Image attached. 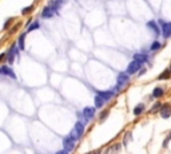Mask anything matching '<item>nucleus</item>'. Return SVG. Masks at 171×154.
I'll list each match as a JSON object with an SVG mask.
<instances>
[{"label": "nucleus", "mask_w": 171, "mask_h": 154, "mask_svg": "<svg viewBox=\"0 0 171 154\" xmlns=\"http://www.w3.org/2000/svg\"><path fill=\"white\" fill-rule=\"evenodd\" d=\"M83 131H84V125L82 122H78L76 125H75V127H74V130L70 133V138L72 139V141H78L80 138V135L83 134Z\"/></svg>", "instance_id": "obj_1"}, {"label": "nucleus", "mask_w": 171, "mask_h": 154, "mask_svg": "<svg viewBox=\"0 0 171 154\" xmlns=\"http://www.w3.org/2000/svg\"><path fill=\"white\" fill-rule=\"evenodd\" d=\"M160 24H162V32L164 38H170L171 36V23H164L160 20Z\"/></svg>", "instance_id": "obj_2"}, {"label": "nucleus", "mask_w": 171, "mask_h": 154, "mask_svg": "<svg viewBox=\"0 0 171 154\" xmlns=\"http://www.w3.org/2000/svg\"><path fill=\"white\" fill-rule=\"evenodd\" d=\"M127 82H128V75L127 74H119L118 75V79H116V86H118V88L123 87Z\"/></svg>", "instance_id": "obj_3"}, {"label": "nucleus", "mask_w": 171, "mask_h": 154, "mask_svg": "<svg viewBox=\"0 0 171 154\" xmlns=\"http://www.w3.org/2000/svg\"><path fill=\"white\" fill-rule=\"evenodd\" d=\"M141 68V63H138V62H131L127 67V74H135L136 71Z\"/></svg>", "instance_id": "obj_4"}, {"label": "nucleus", "mask_w": 171, "mask_h": 154, "mask_svg": "<svg viewBox=\"0 0 171 154\" xmlns=\"http://www.w3.org/2000/svg\"><path fill=\"white\" fill-rule=\"evenodd\" d=\"M160 115H162V118H170L171 115V106L170 105H163L160 107Z\"/></svg>", "instance_id": "obj_5"}, {"label": "nucleus", "mask_w": 171, "mask_h": 154, "mask_svg": "<svg viewBox=\"0 0 171 154\" xmlns=\"http://www.w3.org/2000/svg\"><path fill=\"white\" fill-rule=\"evenodd\" d=\"M122 145L120 143H115V145L110 146V147H107V150L104 151V154H118L119 150H120Z\"/></svg>", "instance_id": "obj_6"}, {"label": "nucleus", "mask_w": 171, "mask_h": 154, "mask_svg": "<svg viewBox=\"0 0 171 154\" xmlns=\"http://www.w3.org/2000/svg\"><path fill=\"white\" fill-rule=\"evenodd\" d=\"M63 143H64V150H67V151H71V150L74 149V146H75V141H72L70 137L64 138Z\"/></svg>", "instance_id": "obj_7"}, {"label": "nucleus", "mask_w": 171, "mask_h": 154, "mask_svg": "<svg viewBox=\"0 0 171 154\" xmlns=\"http://www.w3.org/2000/svg\"><path fill=\"white\" fill-rule=\"evenodd\" d=\"M83 115L86 119H91L95 115V107H86L83 110Z\"/></svg>", "instance_id": "obj_8"}, {"label": "nucleus", "mask_w": 171, "mask_h": 154, "mask_svg": "<svg viewBox=\"0 0 171 154\" xmlns=\"http://www.w3.org/2000/svg\"><path fill=\"white\" fill-rule=\"evenodd\" d=\"M114 94H115V92L111 91V90H110V91H102V92H99V95L103 98V101H104V102L108 101V99H111V98L114 97Z\"/></svg>", "instance_id": "obj_9"}, {"label": "nucleus", "mask_w": 171, "mask_h": 154, "mask_svg": "<svg viewBox=\"0 0 171 154\" xmlns=\"http://www.w3.org/2000/svg\"><path fill=\"white\" fill-rule=\"evenodd\" d=\"M134 60L142 64V63L147 62V55H145V54H135V55H134Z\"/></svg>", "instance_id": "obj_10"}, {"label": "nucleus", "mask_w": 171, "mask_h": 154, "mask_svg": "<svg viewBox=\"0 0 171 154\" xmlns=\"http://www.w3.org/2000/svg\"><path fill=\"white\" fill-rule=\"evenodd\" d=\"M104 106V101H103V98L98 94L96 97H95V109H102Z\"/></svg>", "instance_id": "obj_11"}, {"label": "nucleus", "mask_w": 171, "mask_h": 154, "mask_svg": "<svg viewBox=\"0 0 171 154\" xmlns=\"http://www.w3.org/2000/svg\"><path fill=\"white\" fill-rule=\"evenodd\" d=\"M53 12H55V11H53L52 8L46 7V8H44V11H43V13H42V16H43V18H51V16L53 15Z\"/></svg>", "instance_id": "obj_12"}, {"label": "nucleus", "mask_w": 171, "mask_h": 154, "mask_svg": "<svg viewBox=\"0 0 171 154\" xmlns=\"http://www.w3.org/2000/svg\"><path fill=\"white\" fill-rule=\"evenodd\" d=\"M145 107L146 106L143 105V103H139V105L134 109V115H141L142 113H143V110H145Z\"/></svg>", "instance_id": "obj_13"}, {"label": "nucleus", "mask_w": 171, "mask_h": 154, "mask_svg": "<svg viewBox=\"0 0 171 154\" xmlns=\"http://www.w3.org/2000/svg\"><path fill=\"white\" fill-rule=\"evenodd\" d=\"M15 50H16V44H13L12 47L9 48V51H8V62H9V63H12V62H13V56H15Z\"/></svg>", "instance_id": "obj_14"}, {"label": "nucleus", "mask_w": 171, "mask_h": 154, "mask_svg": "<svg viewBox=\"0 0 171 154\" xmlns=\"http://www.w3.org/2000/svg\"><path fill=\"white\" fill-rule=\"evenodd\" d=\"M163 88H160V87H155L154 88V91H153V97H155V98H160V97H163Z\"/></svg>", "instance_id": "obj_15"}, {"label": "nucleus", "mask_w": 171, "mask_h": 154, "mask_svg": "<svg viewBox=\"0 0 171 154\" xmlns=\"http://www.w3.org/2000/svg\"><path fill=\"white\" fill-rule=\"evenodd\" d=\"M1 72H4V74H7V75H9V76H11V78H13V79H15V78H16V76H15V74H13L12 72V70H9L8 67H1Z\"/></svg>", "instance_id": "obj_16"}, {"label": "nucleus", "mask_w": 171, "mask_h": 154, "mask_svg": "<svg viewBox=\"0 0 171 154\" xmlns=\"http://www.w3.org/2000/svg\"><path fill=\"white\" fill-rule=\"evenodd\" d=\"M170 74H171V72H170L168 70H164V71L162 72V74H160V75L158 76V79H160V80H163V79H168V78H170Z\"/></svg>", "instance_id": "obj_17"}, {"label": "nucleus", "mask_w": 171, "mask_h": 154, "mask_svg": "<svg viewBox=\"0 0 171 154\" xmlns=\"http://www.w3.org/2000/svg\"><path fill=\"white\" fill-rule=\"evenodd\" d=\"M147 26H149L150 28H153V30H154V32H155L156 35H158V34H159V28H158V26H156V24H155V23H154V22H149V24H147Z\"/></svg>", "instance_id": "obj_18"}, {"label": "nucleus", "mask_w": 171, "mask_h": 154, "mask_svg": "<svg viewBox=\"0 0 171 154\" xmlns=\"http://www.w3.org/2000/svg\"><path fill=\"white\" fill-rule=\"evenodd\" d=\"M108 114H110V111H108V110H104V111H103V113H102V114H100V118H99V122H104V121H106V118L108 117Z\"/></svg>", "instance_id": "obj_19"}, {"label": "nucleus", "mask_w": 171, "mask_h": 154, "mask_svg": "<svg viewBox=\"0 0 171 154\" xmlns=\"http://www.w3.org/2000/svg\"><path fill=\"white\" fill-rule=\"evenodd\" d=\"M24 38H26V34H22V35L19 36V47L20 48H24Z\"/></svg>", "instance_id": "obj_20"}, {"label": "nucleus", "mask_w": 171, "mask_h": 154, "mask_svg": "<svg viewBox=\"0 0 171 154\" xmlns=\"http://www.w3.org/2000/svg\"><path fill=\"white\" fill-rule=\"evenodd\" d=\"M39 27H40V24L38 22H35V23H32V24L28 27V30H27V31H28V32H31V31H34V30H38Z\"/></svg>", "instance_id": "obj_21"}, {"label": "nucleus", "mask_w": 171, "mask_h": 154, "mask_svg": "<svg viewBox=\"0 0 171 154\" xmlns=\"http://www.w3.org/2000/svg\"><path fill=\"white\" fill-rule=\"evenodd\" d=\"M160 103H155V105L153 106V109H151V113H155V111H158L159 109H160Z\"/></svg>", "instance_id": "obj_22"}, {"label": "nucleus", "mask_w": 171, "mask_h": 154, "mask_svg": "<svg viewBox=\"0 0 171 154\" xmlns=\"http://www.w3.org/2000/svg\"><path fill=\"white\" fill-rule=\"evenodd\" d=\"M159 47H160V43H159V42H154L153 46H151V50L154 51V50H158Z\"/></svg>", "instance_id": "obj_23"}, {"label": "nucleus", "mask_w": 171, "mask_h": 154, "mask_svg": "<svg viewBox=\"0 0 171 154\" xmlns=\"http://www.w3.org/2000/svg\"><path fill=\"white\" fill-rule=\"evenodd\" d=\"M32 8H34V5H30V7H27V8L23 9L22 13H23V15H27L28 12H31V9H32Z\"/></svg>", "instance_id": "obj_24"}, {"label": "nucleus", "mask_w": 171, "mask_h": 154, "mask_svg": "<svg viewBox=\"0 0 171 154\" xmlns=\"http://www.w3.org/2000/svg\"><path fill=\"white\" fill-rule=\"evenodd\" d=\"M170 139H171V133H170V134H168V137H167L166 139L163 141V147H166V146L168 145V142H170Z\"/></svg>", "instance_id": "obj_25"}, {"label": "nucleus", "mask_w": 171, "mask_h": 154, "mask_svg": "<svg viewBox=\"0 0 171 154\" xmlns=\"http://www.w3.org/2000/svg\"><path fill=\"white\" fill-rule=\"evenodd\" d=\"M12 22H13V19H12V18H9L8 20H7V22L4 23V28H8V26H9V24H11Z\"/></svg>", "instance_id": "obj_26"}, {"label": "nucleus", "mask_w": 171, "mask_h": 154, "mask_svg": "<svg viewBox=\"0 0 171 154\" xmlns=\"http://www.w3.org/2000/svg\"><path fill=\"white\" fill-rule=\"evenodd\" d=\"M87 154H100V150H94V151H90Z\"/></svg>", "instance_id": "obj_27"}, {"label": "nucleus", "mask_w": 171, "mask_h": 154, "mask_svg": "<svg viewBox=\"0 0 171 154\" xmlns=\"http://www.w3.org/2000/svg\"><path fill=\"white\" fill-rule=\"evenodd\" d=\"M67 153H68L67 150H60V151H59V153H56V154H67Z\"/></svg>", "instance_id": "obj_28"}, {"label": "nucleus", "mask_w": 171, "mask_h": 154, "mask_svg": "<svg viewBox=\"0 0 171 154\" xmlns=\"http://www.w3.org/2000/svg\"><path fill=\"white\" fill-rule=\"evenodd\" d=\"M5 56V54H1V55H0V60H3V58Z\"/></svg>", "instance_id": "obj_29"}, {"label": "nucleus", "mask_w": 171, "mask_h": 154, "mask_svg": "<svg viewBox=\"0 0 171 154\" xmlns=\"http://www.w3.org/2000/svg\"><path fill=\"white\" fill-rule=\"evenodd\" d=\"M145 72H146V68H145V70H141V72H139V74H141V75H143V74H145Z\"/></svg>", "instance_id": "obj_30"}, {"label": "nucleus", "mask_w": 171, "mask_h": 154, "mask_svg": "<svg viewBox=\"0 0 171 154\" xmlns=\"http://www.w3.org/2000/svg\"><path fill=\"white\" fill-rule=\"evenodd\" d=\"M168 71H170V72H171V66H170V68H168Z\"/></svg>", "instance_id": "obj_31"}, {"label": "nucleus", "mask_w": 171, "mask_h": 154, "mask_svg": "<svg viewBox=\"0 0 171 154\" xmlns=\"http://www.w3.org/2000/svg\"><path fill=\"white\" fill-rule=\"evenodd\" d=\"M0 71H1V70H0Z\"/></svg>", "instance_id": "obj_32"}]
</instances>
